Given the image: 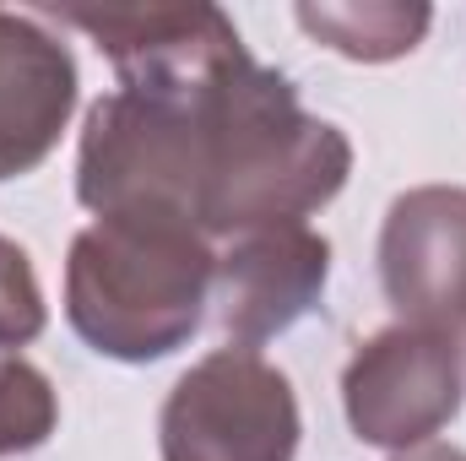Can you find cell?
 <instances>
[{
    "mask_svg": "<svg viewBox=\"0 0 466 461\" xmlns=\"http://www.w3.org/2000/svg\"><path fill=\"white\" fill-rule=\"evenodd\" d=\"M218 239L179 212H109L71 239L66 321L98 358L157 364L212 310Z\"/></svg>",
    "mask_w": 466,
    "mask_h": 461,
    "instance_id": "cell-1",
    "label": "cell"
},
{
    "mask_svg": "<svg viewBox=\"0 0 466 461\" xmlns=\"http://www.w3.org/2000/svg\"><path fill=\"white\" fill-rule=\"evenodd\" d=\"M348 174V130L309 115L293 77L249 55L218 98L196 223L207 239H233L266 223H304L342 196Z\"/></svg>",
    "mask_w": 466,
    "mask_h": 461,
    "instance_id": "cell-2",
    "label": "cell"
},
{
    "mask_svg": "<svg viewBox=\"0 0 466 461\" xmlns=\"http://www.w3.org/2000/svg\"><path fill=\"white\" fill-rule=\"evenodd\" d=\"M228 77L201 93L115 87L109 98H98L82 119V141H76V201L93 218L179 212L196 223L207 163H212V119H218V98Z\"/></svg>",
    "mask_w": 466,
    "mask_h": 461,
    "instance_id": "cell-3",
    "label": "cell"
},
{
    "mask_svg": "<svg viewBox=\"0 0 466 461\" xmlns=\"http://www.w3.org/2000/svg\"><path fill=\"white\" fill-rule=\"evenodd\" d=\"M304 413L293 380L255 347H212L196 358L157 413L163 461H293Z\"/></svg>",
    "mask_w": 466,
    "mask_h": 461,
    "instance_id": "cell-4",
    "label": "cell"
},
{
    "mask_svg": "<svg viewBox=\"0 0 466 461\" xmlns=\"http://www.w3.org/2000/svg\"><path fill=\"white\" fill-rule=\"evenodd\" d=\"M461 343L423 326H385L352 347L342 369L348 429L374 451L429 446L461 413Z\"/></svg>",
    "mask_w": 466,
    "mask_h": 461,
    "instance_id": "cell-5",
    "label": "cell"
},
{
    "mask_svg": "<svg viewBox=\"0 0 466 461\" xmlns=\"http://www.w3.org/2000/svg\"><path fill=\"white\" fill-rule=\"evenodd\" d=\"M82 27L115 66L125 93H201L249 60L238 27L218 5H147V11H44Z\"/></svg>",
    "mask_w": 466,
    "mask_h": 461,
    "instance_id": "cell-6",
    "label": "cell"
},
{
    "mask_svg": "<svg viewBox=\"0 0 466 461\" xmlns=\"http://www.w3.org/2000/svg\"><path fill=\"white\" fill-rule=\"evenodd\" d=\"M380 288L401 326L466 332V185H412L380 223Z\"/></svg>",
    "mask_w": 466,
    "mask_h": 461,
    "instance_id": "cell-7",
    "label": "cell"
},
{
    "mask_svg": "<svg viewBox=\"0 0 466 461\" xmlns=\"http://www.w3.org/2000/svg\"><path fill=\"white\" fill-rule=\"evenodd\" d=\"M331 282V239L309 223H266L223 239L212 315L233 347H260L293 332Z\"/></svg>",
    "mask_w": 466,
    "mask_h": 461,
    "instance_id": "cell-8",
    "label": "cell"
},
{
    "mask_svg": "<svg viewBox=\"0 0 466 461\" xmlns=\"http://www.w3.org/2000/svg\"><path fill=\"white\" fill-rule=\"evenodd\" d=\"M76 98L82 71L55 22L0 5V179L33 174L60 147Z\"/></svg>",
    "mask_w": 466,
    "mask_h": 461,
    "instance_id": "cell-9",
    "label": "cell"
},
{
    "mask_svg": "<svg viewBox=\"0 0 466 461\" xmlns=\"http://www.w3.org/2000/svg\"><path fill=\"white\" fill-rule=\"evenodd\" d=\"M293 16L315 44L358 66L407 60L434 27V5L423 0H304Z\"/></svg>",
    "mask_w": 466,
    "mask_h": 461,
    "instance_id": "cell-10",
    "label": "cell"
},
{
    "mask_svg": "<svg viewBox=\"0 0 466 461\" xmlns=\"http://www.w3.org/2000/svg\"><path fill=\"white\" fill-rule=\"evenodd\" d=\"M60 429L55 380L22 353H0V456H27Z\"/></svg>",
    "mask_w": 466,
    "mask_h": 461,
    "instance_id": "cell-11",
    "label": "cell"
},
{
    "mask_svg": "<svg viewBox=\"0 0 466 461\" xmlns=\"http://www.w3.org/2000/svg\"><path fill=\"white\" fill-rule=\"evenodd\" d=\"M44 326H49V304H44L33 255L0 233V347L38 343Z\"/></svg>",
    "mask_w": 466,
    "mask_h": 461,
    "instance_id": "cell-12",
    "label": "cell"
},
{
    "mask_svg": "<svg viewBox=\"0 0 466 461\" xmlns=\"http://www.w3.org/2000/svg\"><path fill=\"white\" fill-rule=\"evenodd\" d=\"M390 461H466L461 446H445V440H429V446H412V451H396Z\"/></svg>",
    "mask_w": 466,
    "mask_h": 461,
    "instance_id": "cell-13",
    "label": "cell"
}]
</instances>
